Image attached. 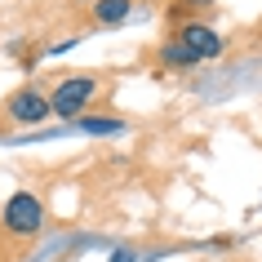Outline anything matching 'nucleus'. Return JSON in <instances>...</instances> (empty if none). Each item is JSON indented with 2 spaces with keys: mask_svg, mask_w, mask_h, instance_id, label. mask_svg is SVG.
<instances>
[{
  "mask_svg": "<svg viewBox=\"0 0 262 262\" xmlns=\"http://www.w3.org/2000/svg\"><path fill=\"white\" fill-rule=\"evenodd\" d=\"M0 227L18 240H31V235H40L45 227V200L36 191H14L0 209Z\"/></svg>",
  "mask_w": 262,
  "mask_h": 262,
  "instance_id": "f257e3e1",
  "label": "nucleus"
},
{
  "mask_svg": "<svg viewBox=\"0 0 262 262\" xmlns=\"http://www.w3.org/2000/svg\"><path fill=\"white\" fill-rule=\"evenodd\" d=\"M173 40H182L195 58H200V62H205V58H218L222 49H227V40H222L218 31L205 27V18H195V23H182V27L173 31Z\"/></svg>",
  "mask_w": 262,
  "mask_h": 262,
  "instance_id": "7ed1b4c3",
  "label": "nucleus"
},
{
  "mask_svg": "<svg viewBox=\"0 0 262 262\" xmlns=\"http://www.w3.org/2000/svg\"><path fill=\"white\" fill-rule=\"evenodd\" d=\"M5 116H9L14 124H40V120H49L54 111H49V98L27 84V89H18V94L5 102Z\"/></svg>",
  "mask_w": 262,
  "mask_h": 262,
  "instance_id": "20e7f679",
  "label": "nucleus"
},
{
  "mask_svg": "<svg viewBox=\"0 0 262 262\" xmlns=\"http://www.w3.org/2000/svg\"><path fill=\"white\" fill-rule=\"evenodd\" d=\"M160 62H165V67H200V58H195L182 40H173V36L160 45Z\"/></svg>",
  "mask_w": 262,
  "mask_h": 262,
  "instance_id": "423d86ee",
  "label": "nucleus"
},
{
  "mask_svg": "<svg viewBox=\"0 0 262 262\" xmlns=\"http://www.w3.org/2000/svg\"><path fill=\"white\" fill-rule=\"evenodd\" d=\"M134 258H138L134 249H116V258H111V262H134Z\"/></svg>",
  "mask_w": 262,
  "mask_h": 262,
  "instance_id": "6e6552de",
  "label": "nucleus"
},
{
  "mask_svg": "<svg viewBox=\"0 0 262 262\" xmlns=\"http://www.w3.org/2000/svg\"><path fill=\"white\" fill-rule=\"evenodd\" d=\"M80 129L84 134H120L124 124L120 120H94V116H89V120H80Z\"/></svg>",
  "mask_w": 262,
  "mask_h": 262,
  "instance_id": "0eeeda50",
  "label": "nucleus"
},
{
  "mask_svg": "<svg viewBox=\"0 0 262 262\" xmlns=\"http://www.w3.org/2000/svg\"><path fill=\"white\" fill-rule=\"evenodd\" d=\"M89 14H94L98 27H120L124 18L134 14V0H94V9H89Z\"/></svg>",
  "mask_w": 262,
  "mask_h": 262,
  "instance_id": "39448f33",
  "label": "nucleus"
},
{
  "mask_svg": "<svg viewBox=\"0 0 262 262\" xmlns=\"http://www.w3.org/2000/svg\"><path fill=\"white\" fill-rule=\"evenodd\" d=\"M98 76H89V71H76V76H62L58 80V89L49 94V111L54 116H62V120H71V116H80L89 102L98 98Z\"/></svg>",
  "mask_w": 262,
  "mask_h": 262,
  "instance_id": "f03ea898",
  "label": "nucleus"
}]
</instances>
